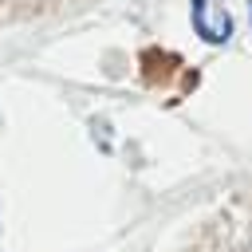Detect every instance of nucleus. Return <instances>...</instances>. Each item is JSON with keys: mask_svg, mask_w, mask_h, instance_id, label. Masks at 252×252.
Returning a JSON list of instances; mask_svg holds the SVG:
<instances>
[{"mask_svg": "<svg viewBox=\"0 0 252 252\" xmlns=\"http://www.w3.org/2000/svg\"><path fill=\"white\" fill-rule=\"evenodd\" d=\"M248 20H252V0H248Z\"/></svg>", "mask_w": 252, "mask_h": 252, "instance_id": "obj_2", "label": "nucleus"}, {"mask_svg": "<svg viewBox=\"0 0 252 252\" xmlns=\"http://www.w3.org/2000/svg\"><path fill=\"white\" fill-rule=\"evenodd\" d=\"M193 32L205 43H228L232 35V16L220 0H193Z\"/></svg>", "mask_w": 252, "mask_h": 252, "instance_id": "obj_1", "label": "nucleus"}]
</instances>
